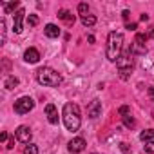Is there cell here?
Returning a JSON list of instances; mask_svg holds the SVG:
<instances>
[{
    "mask_svg": "<svg viewBox=\"0 0 154 154\" xmlns=\"http://www.w3.org/2000/svg\"><path fill=\"white\" fill-rule=\"evenodd\" d=\"M35 107V100L29 96H22L15 102V112L17 114H27L29 111H33Z\"/></svg>",
    "mask_w": 154,
    "mask_h": 154,
    "instance_id": "5",
    "label": "cell"
},
{
    "mask_svg": "<svg viewBox=\"0 0 154 154\" xmlns=\"http://www.w3.org/2000/svg\"><path fill=\"white\" fill-rule=\"evenodd\" d=\"M122 118H123V123H125L127 127H131V129H132V127L136 125V122H134V118H132L131 114H127V116H122Z\"/></svg>",
    "mask_w": 154,
    "mask_h": 154,
    "instance_id": "22",
    "label": "cell"
},
{
    "mask_svg": "<svg viewBox=\"0 0 154 154\" xmlns=\"http://www.w3.org/2000/svg\"><path fill=\"white\" fill-rule=\"evenodd\" d=\"M100 112H102V103H100V100H93L91 103H89V107H87V114H89V118H98L100 116Z\"/></svg>",
    "mask_w": 154,
    "mask_h": 154,
    "instance_id": "10",
    "label": "cell"
},
{
    "mask_svg": "<svg viewBox=\"0 0 154 154\" xmlns=\"http://www.w3.org/2000/svg\"><path fill=\"white\" fill-rule=\"evenodd\" d=\"M58 18L60 20H65L67 24H74V15L71 11H67V9H60L58 11Z\"/></svg>",
    "mask_w": 154,
    "mask_h": 154,
    "instance_id": "15",
    "label": "cell"
},
{
    "mask_svg": "<svg viewBox=\"0 0 154 154\" xmlns=\"http://www.w3.org/2000/svg\"><path fill=\"white\" fill-rule=\"evenodd\" d=\"M27 24H29V26H36V24H38V17H36V15H29V17H27Z\"/></svg>",
    "mask_w": 154,
    "mask_h": 154,
    "instance_id": "24",
    "label": "cell"
},
{
    "mask_svg": "<svg viewBox=\"0 0 154 154\" xmlns=\"http://www.w3.org/2000/svg\"><path fill=\"white\" fill-rule=\"evenodd\" d=\"M24 17H26V11H24L22 8L13 15V31H15V33H22V22H24Z\"/></svg>",
    "mask_w": 154,
    "mask_h": 154,
    "instance_id": "9",
    "label": "cell"
},
{
    "mask_svg": "<svg viewBox=\"0 0 154 154\" xmlns=\"http://www.w3.org/2000/svg\"><path fill=\"white\" fill-rule=\"evenodd\" d=\"M122 17H123V20H129V17H131V13H129V11L125 9V11L122 13Z\"/></svg>",
    "mask_w": 154,
    "mask_h": 154,
    "instance_id": "30",
    "label": "cell"
},
{
    "mask_svg": "<svg viewBox=\"0 0 154 154\" xmlns=\"http://www.w3.org/2000/svg\"><path fill=\"white\" fill-rule=\"evenodd\" d=\"M149 96L154 100V87H149Z\"/></svg>",
    "mask_w": 154,
    "mask_h": 154,
    "instance_id": "31",
    "label": "cell"
},
{
    "mask_svg": "<svg viewBox=\"0 0 154 154\" xmlns=\"http://www.w3.org/2000/svg\"><path fill=\"white\" fill-rule=\"evenodd\" d=\"M2 8L6 13H17L20 9V2L18 0H15V2H2Z\"/></svg>",
    "mask_w": 154,
    "mask_h": 154,
    "instance_id": "14",
    "label": "cell"
},
{
    "mask_svg": "<svg viewBox=\"0 0 154 154\" xmlns=\"http://www.w3.org/2000/svg\"><path fill=\"white\" fill-rule=\"evenodd\" d=\"M78 13H80V17H84V15H89V6H87L85 2L78 4Z\"/></svg>",
    "mask_w": 154,
    "mask_h": 154,
    "instance_id": "21",
    "label": "cell"
},
{
    "mask_svg": "<svg viewBox=\"0 0 154 154\" xmlns=\"http://www.w3.org/2000/svg\"><path fill=\"white\" fill-rule=\"evenodd\" d=\"M122 49H123V35L122 33H109L107 36V60L109 62H116L122 54Z\"/></svg>",
    "mask_w": 154,
    "mask_h": 154,
    "instance_id": "2",
    "label": "cell"
},
{
    "mask_svg": "<svg viewBox=\"0 0 154 154\" xmlns=\"http://www.w3.org/2000/svg\"><path fill=\"white\" fill-rule=\"evenodd\" d=\"M36 80L40 85H45V87H58L62 84V76L51 69V67H40L36 71Z\"/></svg>",
    "mask_w": 154,
    "mask_h": 154,
    "instance_id": "3",
    "label": "cell"
},
{
    "mask_svg": "<svg viewBox=\"0 0 154 154\" xmlns=\"http://www.w3.org/2000/svg\"><path fill=\"white\" fill-rule=\"evenodd\" d=\"M6 147H8V149H13V147H15V138H9L8 143H6Z\"/></svg>",
    "mask_w": 154,
    "mask_h": 154,
    "instance_id": "27",
    "label": "cell"
},
{
    "mask_svg": "<svg viewBox=\"0 0 154 154\" xmlns=\"http://www.w3.org/2000/svg\"><path fill=\"white\" fill-rule=\"evenodd\" d=\"M141 20H143V22H147V20H149V15H145V13H143V15H141Z\"/></svg>",
    "mask_w": 154,
    "mask_h": 154,
    "instance_id": "32",
    "label": "cell"
},
{
    "mask_svg": "<svg viewBox=\"0 0 154 154\" xmlns=\"http://www.w3.org/2000/svg\"><path fill=\"white\" fill-rule=\"evenodd\" d=\"M44 33H45L47 38H58L60 36V27L54 26V24H47L45 29H44Z\"/></svg>",
    "mask_w": 154,
    "mask_h": 154,
    "instance_id": "13",
    "label": "cell"
},
{
    "mask_svg": "<svg viewBox=\"0 0 154 154\" xmlns=\"http://www.w3.org/2000/svg\"><path fill=\"white\" fill-rule=\"evenodd\" d=\"M62 118H63V125L67 131H78L80 125H82V118H80V107L69 102L63 105V112H62Z\"/></svg>",
    "mask_w": 154,
    "mask_h": 154,
    "instance_id": "1",
    "label": "cell"
},
{
    "mask_svg": "<svg viewBox=\"0 0 154 154\" xmlns=\"http://www.w3.org/2000/svg\"><path fill=\"white\" fill-rule=\"evenodd\" d=\"M140 140L141 141H154V129H147L140 134Z\"/></svg>",
    "mask_w": 154,
    "mask_h": 154,
    "instance_id": "18",
    "label": "cell"
},
{
    "mask_svg": "<svg viewBox=\"0 0 154 154\" xmlns=\"http://www.w3.org/2000/svg\"><path fill=\"white\" fill-rule=\"evenodd\" d=\"M125 27H127V29H129V31H134V29H136V27H138V24H127V26H125Z\"/></svg>",
    "mask_w": 154,
    "mask_h": 154,
    "instance_id": "28",
    "label": "cell"
},
{
    "mask_svg": "<svg viewBox=\"0 0 154 154\" xmlns=\"http://www.w3.org/2000/svg\"><path fill=\"white\" fill-rule=\"evenodd\" d=\"M118 112H120L122 116H127V114L131 112V109H129V105H122V107L118 109Z\"/></svg>",
    "mask_w": 154,
    "mask_h": 154,
    "instance_id": "25",
    "label": "cell"
},
{
    "mask_svg": "<svg viewBox=\"0 0 154 154\" xmlns=\"http://www.w3.org/2000/svg\"><path fill=\"white\" fill-rule=\"evenodd\" d=\"M80 20H82V24L85 27H91V26L96 24V17L94 15H84V17H80Z\"/></svg>",
    "mask_w": 154,
    "mask_h": 154,
    "instance_id": "17",
    "label": "cell"
},
{
    "mask_svg": "<svg viewBox=\"0 0 154 154\" xmlns=\"http://www.w3.org/2000/svg\"><path fill=\"white\" fill-rule=\"evenodd\" d=\"M143 149H145V152H149V154H154V141H145Z\"/></svg>",
    "mask_w": 154,
    "mask_h": 154,
    "instance_id": "23",
    "label": "cell"
},
{
    "mask_svg": "<svg viewBox=\"0 0 154 154\" xmlns=\"http://www.w3.org/2000/svg\"><path fill=\"white\" fill-rule=\"evenodd\" d=\"M24 60H26L27 63H36V62L40 60V53H38L35 47H29V49L24 53Z\"/></svg>",
    "mask_w": 154,
    "mask_h": 154,
    "instance_id": "12",
    "label": "cell"
},
{
    "mask_svg": "<svg viewBox=\"0 0 154 154\" xmlns=\"http://www.w3.org/2000/svg\"><path fill=\"white\" fill-rule=\"evenodd\" d=\"M145 42H147V35H141V33H138V35H136V38H134V42H132V47H131L132 54H134V53L145 54V53H147Z\"/></svg>",
    "mask_w": 154,
    "mask_h": 154,
    "instance_id": "6",
    "label": "cell"
},
{
    "mask_svg": "<svg viewBox=\"0 0 154 154\" xmlns=\"http://www.w3.org/2000/svg\"><path fill=\"white\" fill-rule=\"evenodd\" d=\"M45 114H47L49 123H53V125L58 123V111H56V107H54L53 103H47V105H45Z\"/></svg>",
    "mask_w": 154,
    "mask_h": 154,
    "instance_id": "11",
    "label": "cell"
},
{
    "mask_svg": "<svg viewBox=\"0 0 154 154\" xmlns=\"http://www.w3.org/2000/svg\"><path fill=\"white\" fill-rule=\"evenodd\" d=\"M15 136H17V140H18V141H22V143H29V141H31V138H33V132H31V129H29V127L20 125V127L15 131Z\"/></svg>",
    "mask_w": 154,
    "mask_h": 154,
    "instance_id": "8",
    "label": "cell"
},
{
    "mask_svg": "<svg viewBox=\"0 0 154 154\" xmlns=\"http://www.w3.org/2000/svg\"><path fill=\"white\" fill-rule=\"evenodd\" d=\"M120 149H122L123 154H131V147H129L127 143H120Z\"/></svg>",
    "mask_w": 154,
    "mask_h": 154,
    "instance_id": "26",
    "label": "cell"
},
{
    "mask_svg": "<svg viewBox=\"0 0 154 154\" xmlns=\"http://www.w3.org/2000/svg\"><path fill=\"white\" fill-rule=\"evenodd\" d=\"M85 140L84 138H72L69 143H67V150L69 152H72V154H78V152H82L84 149H85Z\"/></svg>",
    "mask_w": 154,
    "mask_h": 154,
    "instance_id": "7",
    "label": "cell"
},
{
    "mask_svg": "<svg viewBox=\"0 0 154 154\" xmlns=\"http://www.w3.org/2000/svg\"><path fill=\"white\" fill-rule=\"evenodd\" d=\"M24 154H38V147H36L35 143H29V145H26Z\"/></svg>",
    "mask_w": 154,
    "mask_h": 154,
    "instance_id": "20",
    "label": "cell"
},
{
    "mask_svg": "<svg viewBox=\"0 0 154 154\" xmlns=\"http://www.w3.org/2000/svg\"><path fill=\"white\" fill-rule=\"evenodd\" d=\"M116 65H118V71H120V76L123 80H127L132 69H134V58H132V51H125L123 54H120V58L116 60Z\"/></svg>",
    "mask_w": 154,
    "mask_h": 154,
    "instance_id": "4",
    "label": "cell"
},
{
    "mask_svg": "<svg viewBox=\"0 0 154 154\" xmlns=\"http://www.w3.org/2000/svg\"><path fill=\"white\" fill-rule=\"evenodd\" d=\"M6 44V22L0 20V45Z\"/></svg>",
    "mask_w": 154,
    "mask_h": 154,
    "instance_id": "19",
    "label": "cell"
},
{
    "mask_svg": "<svg viewBox=\"0 0 154 154\" xmlns=\"http://www.w3.org/2000/svg\"><path fill=\"white\" fill-rule=\"evenodd\" d=\"M0 140H2V141H8V140H9L8 132H2V134H0Z\"/></svg>",
    "mask_w": 154,
    "mask_h": 154,
    "instance_id": "29",
    "label": "cell"
},
{
    "mask_svg": "<svg viewBox=\"0 0 154 154\" xmlns=\"http://www.w3.org/2000/svg\"><path fill=\"white\" fill-rule=\"evenodd\" d=\"M18 84H20V80L17 78V76H8V78L4 80V87H6V89H9V91H11V89H15Z\"/></svg>",
    "mask_w": 154,
    "mask_h": 154,
    "instance_id": "16",
    "label": "cell"
}]
</instances>
